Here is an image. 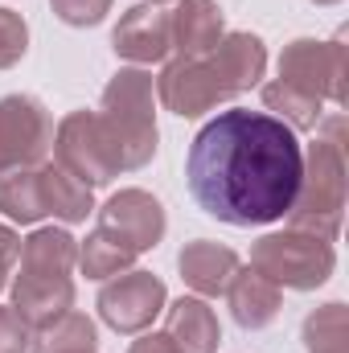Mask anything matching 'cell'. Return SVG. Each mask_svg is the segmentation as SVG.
Instances as JSON below:
<instances>
[{
    "mask_svg": "<svg viewBox=\"0 0 349 353\" xmlns=\"http://www.w3.org/2000/svg\"><path fill=\"white\" fill-rule=\"evenodd\" d=\"M304 148L296 132L267 115L230 107L218 111L189 144L185 181L193 201L226 226L279 222L300 189Z\"/></svg>",
    "mask_w": 349,
    "mask_h": 353,
    "instance_id": "1",
    "label": "cell"
},
{
    "mask_svg": "<svg viewBox=\"0 0 349 353\" xmlns=\"http://www.w3.org/2000/svg\"><path fill=\"white\" fill-rule=\"evenodd\" d=\"M99 123L107 128L119 165L140 169L157 157V115H152V74L144 70H119L103 90Z\"/></svg>",
    "mask_w": 349,
    "mask_h": 353,
    "instance_id": "2",
    "label": "cell"
},
{
    "mask_svg": "<svg viewBox=\"0 0 349 353\" xmlns=\"http://www.w3.org/2000/svg\"><path fill=\"white\" fill-rule=\"evenodd\" d=\"M346 210V152L341 140H317L308 148L304 176L296 189V201L288 210L292 230H308L317 239H337Z\"/></svg>",
    "mask_w": 349,
    "mask_h": 353,
    "instance_id": "3",
    "label": "cell"
},
{
    "mask_svg": "<svg viewBox=\"0 0 349 353\" xmlns=\"http://www.w3.org/2000/svg\"><path fill=\"white\" fill-rule=\"evenodd\" d=\"M251 267L275 288H321L333 275V247L329 239H317L308 230H283L267 234L251 251Z\"/></svg>",
    "mask_w": 349,
    "mask_h": 353,
    "instance_id": "4",
    "label": "cell"
},
{
    "mask_svg": "<svg viewBox=\"0 0 349 353\" xmlns=\"http://www.w3.org/2000/svg\"><path fill=\"white\" fill-rule=\"evenodd\" d=\"M54 157H58V169L70 173L79 185H107L111 176L123 173L119 165V152L107 136V128L99 123L94 111H74L58 123V136H54Z\"/></svg>",
    "mask_w": 349,
    "mask_h": 353,
    "instance_id": "5",
    "label": "cell"
},
{
    "mask_svg": "<svg viewBox=\"0 0 349 353\" xmlns=\"http://www.w3.org/2000/svg\"><path fill=\"white\" fill-rule=\"evenodd\" d=\"M54 148V119L29 94L0 99V176L33 169Z\"/></svg>",
    "mask_w": 349,
    "mask_h": 353,
    "instance_id": "6",
    "label": "cell"
},
{
    "mask_svg": "<svg viewBox=\"0 0 349 353\" xmlns=\"http://www.w3.org/2000/svg\"><path fill=\"white\" fill-rule=\"evenodd\" d=\"M279 83L312 99L346 103V46L341 41H292L279 58Z\"/></svg>",
    "mask_w": 349,
    "mask_h": 353,
    "instance_id": "7",
    "label": "cell"
},
{
    "mask_svg": "<svg viewBox=\"0 0 349 353\" xmlns=\"http://www.w3.org/2000/svg\"><path fill=\"white\" fill-rule=\"evenodd\" d=\"M99 234H107L111 243H119L132 255H144L148 247H157L165 239V210L152 193L144 189H119L103 210H99Z\"/></svg>",
    "mask_w": 349,
    "mask_h": 353,
    "instance_id": "8",
    "label": "cell"
},
{
    "mask_svg": "<svg viewBox=\"0 0 349 353\" xmlns=\"http://www.w3.org/2000/svg\"><path fill=\"white\" fill-rule=\"evenodd\" d=\"M165 283L152 271H123L99 292V316L115 333H140L165 312Z\"/></svg>",
    "mask_w": 349,
    "mask_h": 353,
    "instance_id": "9",
    "label": "cell"
},
{
    "mask_svg": "<svg viewBox=\"0 0 349 353\" xmlns=\"http://www.w3.org/2000/svg\"><path fill=\"white\" fill-rule=\"evenodd\" d=\"M157 90H161L165 107H169L173 115H181V119H193V115H201V111H210L214 103L226 99L206 58H193V62L177 58L173 66H165Z\"/></svg>",
    "mask_w": 349,
    "mask_h": 353,
    "instance_id": "10",
    "label": "cell"
},
{
    "mask_svg": "<svg viewBox=\"0 0 349 353\" xmlns=\"http://www.w3.org/2000/svg\"><path fill=\"white\" fill-rule=\"evenodd\" d=\"M111 46L119 58L128 62H161L169 50H173V37H169V12H161L157 4H136L119 17L115 33H111Z\"/></svg>",
    "mask_w": 349,
    "mask_h": 353,
    "instance_id": "11",
    "label": "cell"
},
{
    "mask_svg": "<svg viewBox=\"0 0 349 353\" xmlns=\"http://www.w3.org/2000/svg\"><path fill=\"white\" fill-rule=\"evenodd\" d=\"M206 62H210V70H214L222 94L230 99V94L251 90L263 79V70H267V50H263V41L255 33H226V37L218 41V50L206 54Z\"/></svg>",
    "mask_w": 349,
    "mask_h": 353,
    "instance_id": "12",
    "label": "cell"
},
{
    "mask_svg": "<svg viewBox=\"0 0 349 353\" xmlns=\"http://www.w3.org/2000/svg\"><path fill=\"white\" fill-rule=\"evenodd\" d=\"M169 37H173V50L185 62L214 54L218 41L226 37L222 33V8L214 0H181L169 12Z\"/></svg>",
    "mask_w": 349,
    "mask_h": 353,
    "instance_id": "13",
    "label": "cell"
},
{
    "mask_svg": "<svg viewBox=\"0 0 349 353\" xmlns=\"http://www.w3.org/2000/svg\"><path fill=\"white\" fill-rule=\"evenodd\" d=\"M181 279L197 292V296H226L230 275L239 271V255L230 247H218L210 239H197L181 251Z\"/></svg>",
    "mask_w": 349,
    "mask_h": 353,
    "instance_id": "14",
    "label": "cell"
},
{
    "mask_svg": "<svg viewBox=\"0 0 349 353\" xmlns=\"http://www.w3.org/2000/svg\"><path fill=\"white\" fill-rule=\"evenodd\" d=\"M226 300H230V312H235V321L243 329H263V325H271L279 316V288L271 279H263L255 267L230 275Z\"/></svg>",
    "mask_w": 349,
    "mask_h": 353,
    "instance_id": "15",
    "label": "cell"
},
{
    "mask_svg": "<svg viewBox=\"0 0 349 353\" xmlns=\"http://www.w3.org/2000/svg\"><path fill=\"white\" fill-rule=\"evenodd\" d=\"M165 333L173 337V345L181 353H214L218 350V316L197 296H181L173 308H169Z\"/></svg>",
    "mask_w": 349,
    "mask_h": 353,
    "instance_id": "16",
    "label": "cell"
},
{
    "mask_svg": "<svg viewBox=\"0 0 349 353\" xmlns=\"http://www.w3.org/2000/svg\"><path fill=\"white\" fill-rule=\"evenodd\" d=\"M21 275H46V279H62L70 275V267L79 259V243L66 234V230H33L25 243H21Z\"/></svg>",
    "mask_w": 349,
    "mask_h": 353,
    "instance_id": "17",
    "label": "cell"
},
{
    "mask_svg": "<svg viewBox=\"0 0 349 353\" xmlns=\"http://www.w3.org/2000/svg\"><path fill=\"white\" fill-rule=\"evenodd\" d=\"M94 345H99L94 325L83 312H62L29 337L33 353H94Z\"/></svg>",
    "mask_w": 349,
    "mask_h": 353,
    "instance_id": "18",
    "label": "cell"
},
{
    "mask_svg": "<svg viewBox=\"0 0 349 353\" xmlns=\"http://www.w3.org/2000/svg\"><path fill=\"white\" fill-rule=\"evenodd\" d=\"M37 176H41V193H46V214H54L62 222H87V214L94 210L87 185H79L74 176L62 173L58 165H41Z\"/></svg>",
    "mask_w": 349,
    "mask_h": 353,
    "instance_id": "19",
    "label": "cell"
},
{
    "mask_svg": "<svg viewBox=\"0 0 349 353\" xmlns=\"http://www.w3.org/2000/svg\"><path fill=\"white\" fill-rule=\"evenodd\" d=\"M0 210L12 222H41L46 218V193H41V176L37 169H21V173L0 176Z\"/></svg>",
    "mask_w": 349,
    "mask_h": 353,
    "instance_id": "20",
    "label": "cell"
},
{
    "mask_svg": "<svg viewBox=\"0 0 349 353\" xmlns=\"http://www.w3.org/2000/svg\"><path fill=\"white\" fill-rule=\"evenodd\" d=\"M263 103L271 107V111H279V119L296 132V128H317L321 123V99H312V94H304V90L288 87V83H267L263 87Z\"/></svg>",
    "mask_w": 349,
    "mask_h": 353,
    "instance_id": "21",
    "label": "cell"
},
{
    "mask_svg": "<svg viewBox=\"0 0 349 353\" xmlns=\"http://www.w3.org/2000/svg\"><path fill=\"white\" fill-rule=\"evenodd\" d=\"M346 304H325L304 321V345L308 353H346Z\"/></svg>",
    "mask_w": 349,
    "mask_h": 353,
    "instance_id": "22",
    "label": "cell"
},
{
    "mask_svg": "<svg viewBox=\"0 0 349 353\" xmlns=\"http://www.w3.org/2000/svg\"><path fill=\"white\" fill-rule=\"evenodd\" d=\"M79 263L87 271L90 279H107V275H119V271H128V267L136 263V255L132 251H123L119 243H111L107 234H90L87 243L79 247Z\"/></svg>",
    "mask_w": 349,
    "mask_h": 353,
    "instance_id": "23",
    "label": "cell"
},
{
    "mask_svg": "<svg viewBox=\"0 0 349 353\" xmlns=\"http://www.w3.org/2000/svg\"><path fill=\"white\" fill-rule=\"evenodd\" d=\"M25 50H29V29H25L21 12L0 8V70L17 66L25 58Z\"/></svg>",
    "mask_w": 349,
    "mask_h": 353,
    "instance_id": "24",
    "label": "cell"
},
{
    "mask_svg": "<svg viewBox=\"0 0 349 353\" xmlns=\"http://www.w3.org/2000/svg\"><path fill=\"white\" fill-rule=\"evenodd\" d=\"M54 4V12L66 21V25H99L103 17H107V8H111V0H50Z\"/></svg>",
    "mask_w": 349,
    "mask_h": 353,
    "instance_id": "25",
    "label": "cell"
},
{
    "mask_svg": "<svg viewBox=\"0 0 349 353\" xmlns=\"http://www.w3.org/2000/svg\"><path fill=\"white\" fill-rule=\"evenodd\" d=\"M29 325L21 321L17 308H0V353H25L29 350Z\"/></svg>",
    "mask_w": 349,
    "mask_h": 353,
    "instance_id": "26",
    "label": "cell"
},
{
    "mask_svg": "<svg viewBox=\"0 0 349 353\" xmlns=\"http://www.w3.org/2000/svg\"><path fill=\"white\" fill-rule=\"evenodd\" d=\"M17 255H21V239H17L8 226H0V288H4L8 271H12V263H17Z\"/></svg>",
    "mask_w": 349,
    "mask_h": 353,
    "instance_id": "27",
    "label": "cell"
},
{
    "mask_svg": "<svg viewBox=\"0 0 349 353\" xmlns=\"http://www.w3.org/2000/svg\"><path fill=\"white\" fill-rule=\"evenodd\" d=\"M128 353H181V350L173 345V337H169V333H148V337H140Z\"/></svg>",
    "mask_w": 349,
    "mask_h": 353,
    "instance_id": "28",
    "label": "cell"
},
{
    "mask_svg": "<svg viewBox=\"0 0 349 353\" xmlns=\"http://www.w3.org/2000/svg\"><path fill=\"white\" fill-rule=\"evenodd\" d=\"M317 4H337V0H317Z\"/></svg>",
    "mask_w": 349,
    "mask_h": 353,
    "instance_id": "29",
    "label": "cell"
},
{
    "mask_svg": "<svg viewBox=\"0 0 349 353\" xmlns=\"http://www.w3.org/2000/svg\"><path fill=\"white\" fill-rule=\"evenodd\" d=\"M148 4H161V0H148Z\"/></svg>",
    "mask_w": 349,
    "mask_h": 353,
    "instance_id": "30",
    "label": "cell"
}]
</instances>
